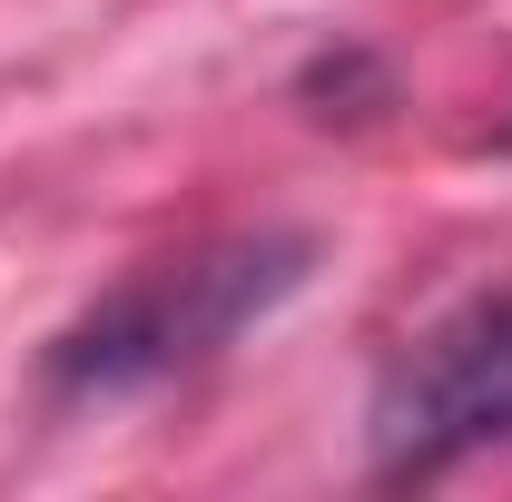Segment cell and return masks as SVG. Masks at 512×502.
<instances>
[{
	"label": "cell",
	"instance_id": "cell-1",
	"mask_svg": "<svg viewBox=\"0 0 512 502\" xmlns=\"http://www.w3.org/2000/svg\"><path fill=\"white\" fill-rule=\"evenodd\" d=\"M306 276H316V237H296V227L207 237V247H188V256H158V266L119 276L89 315H69L60 335H50V355H40V375H50V394H69V404L197 375V365H217L247 325H266Z\"/></svg>",
	"mask_w": 512,
	"mask_h": 502
},
{
	"label": "cell",
	"instance_id": "cell-2",
	"mask_svg": "<svg viewBox=\"0 0 512 502\" xmlns=\"http://www.w3.org/2000/svg\"><path fill=\"white\" fill-rule=\"evenodd\" d=\"M365 443H375L384 483H434L453 463L512 443V286L453 306L384 365Z\"/></svg>",
	"mask_w": 512,
	"mask_h": 502
},
{
	"label": "cell",
	"instance_id": "cell-3",
	"mask_svg": "<svg viewBox=\"0 0 512 502\" xmlns=\"http://www.w3.org/2000/svg\"><path fill=\"white\" fill-rule=\"evenodd\" d=\"M503 148H512V138H503Z\"/></svg>",
	"mask_w": 512,
	"mask_h": 502
}]
</instances>
